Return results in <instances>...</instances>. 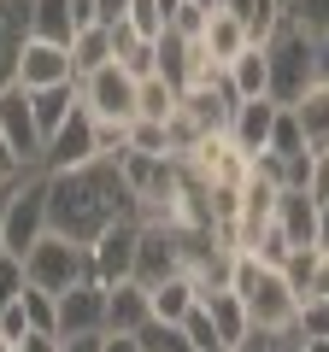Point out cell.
Masks as SVG:
<instances>
[{"label": "cell", "instance_id": "836d02e7", "mask_svg": "<svg viewBox=\"0 0 329 352\" xmlns=\"http://www.w3.org/2000/svg\"><path fill=\"white\" fill-rule=\"evenodd\" d=\"M30 288V270H24V258H12V252H0V305H12L18 294Z\"/></svg>", "mask_w": 329, "mask_h": 352}, {"label": "cell", "instance_id": "b9f144b4", "mask_svg": "<svg viewBox=\"0 0 329 352\" xmlns=\"http://www.w3.org/2000/svg\"><path fill=\"white\" fill-rule=\"evenodd\" d=\"M94 24H100V30L129 24V0H94Z\"/></svg>", "mask_w": 329, "mask_h": 352}, {"label": "cell", "instance_id": "4dcf8cb0", "mask_svg": "<svg viewBox=\"0 0 329 352\" xmlns=\"http://www.w3.org/2000/svg\"><path fill=\"white\" fill-rule=\"evenodd\" d=\"M129 153L171 159V129H164V124H147V118H136V124H129Z\"/></svg>", "mask_w": 329, "mask_h": 352}, {"label": "cell", "instance_id": "e0dca14e", "mask_svg": "<svg viewBox=\"0 0 329 352\" xmlns=\"http://www.w3.org/2000/svg\"><path fill=\"white\" fill-rule=\"evenodd\" d=\"M24 41H30V0H0V88L18 82Z\"/></svg>", "mask_w": 329, "mask_h": 352}, {"label": "cell", "instance_id": "74e56055", "mask_svg": "<svg viewBox=\"0 0 329 352\" xmlns=\"http://www.w3.org/2000/svg\"><path fill=\"white\" fill-rule=\"evenodd\" d=\"M312 258H317V247H300L288 264H282V276H288V288L300 294V300H306V282H312Z\"/></svg>", "mask_w": 329, "mask_h": 352}, {"label": "cell", "instance_id": "e575fe53", "mask_svg": "<svg viewBox=\"0 0 329 352\" xmlns=\"http://www.w3.org/2000/svg\"><path fill=\"white\" fill-rule=\"evenodd\" d=\"M306 194L329 206V147H312V170H306Z\"/></svg>", "mask_w": 329, "mask_h": 352}, {"label": "cell", "instance_id": "ee69618b", "mask_svg": "<svg viewBox=\"0 0 329 352\" xmlns=\"http://www.w3.org/2000/svg\"><path fill=\"white\" fill-rule=\"evenodd\" d=\"M18 352H59V335H24Z\"/></svg>", "mask_w": 329, "mask_h": 352}, {"label": "cell", "instance_id": "60d3db41", "mask_svg": "<svg viewBox=\"0 0 329 352\" xmlns=\"http://www.w3.org/2000/svg\"><path fill=\"white\" fill-rule=\"evenodd\" d=\"M18 176H30V164H24V159H18V153H12V141L0 135V188H12Z\"/></svg>", "mask_w": 329, "mask_h": 352}, {"label": "cell", "instance_id": "f1b7e54d", "mask_svg": "<svg viewBox=\"0 0 329 352\" xmlns=\"http://www.w3.org/2000/svg\"><path fill=\"white\" fill-rule=\"evenodd\" d=\"M18 300H24L30 335H59V300H53V294H41V288H24Z\"/></svg>", "mask_w": 329, "mask_h": 352}, {"label": "cell", "instance_id": "52a82bcc", "mask_svg": "<svg viewBox=\"0 0 329 352\" xmlns=\"http://www.w3.org/2000/svg\"><path fill=\"white\" fill-rule=\"evenodd\" d=\"M136 247H141V223H136V217L112 223V229L89 247V282H100V288L136 282Z\"/></svg>", "mask_w": 329, "mask_h": 352}, {"label": "cell", "instance_id": "cb8c5ba5", "mask_svg": "<svg viewBox=\"0 0 329 352\" xmlns=\"http://www.w3.org/2000/svg\"><path fill=\"white\" fill-rule=\"evenodd\" d=\"M83 106V94H76V82L65 88H41V94H30V112H36V129H41V147H47V135L65 124V118Z\"/></svg>", "mask_w": 329, "mask_h": 352}, {"label": "cell", "instance_id": "d590c367", "mask_svg": "<svg viewBox=\"0 0 329 352\" xmlns=\"http://www.w3.org/2000/svg\"><path fill=\"white\" fill-rule=\"evenodd\" d=\"M300 340H329V300L300 305Z\"/></svg>", "mask_w": 329, "mask_h": 352}, {"label": "cell", "instance_id": "484cf974", "mask_svg": "<svg viewBox=\"0 0 329 352\" xmlns=\"http://www.w3.org/2000/svg\"><path fill=\"white\" fill-rule=\"evenodd\" d=\"M182 106V94L164 76H147V82H136V118H147V124H171Z\"/></svg>", "mask_w": 329, "mask_h": 352}, {"label": "cell", "instance_id": "c3c4849f", "mask_svg": "<svg viewBox=\"0 0 329 352\" xmlns=\"http://www.w3.org/2000/svg\"><path fill=\"white\" fill-rule=\"evenodd\" d=\"M0 252H6V188H0Z\"/></svg>", "mask_w": 329, "mask_h": 352}, {"label": "cell", "instance_id": "3957f363", "mask_svg": "<svg viewBox=\"0 0 329 352\" xmlns=\"http://www.w3.org/2000/svg\"><path fill=\"white\" fill-rule=\"evenodd\" d=\"M265 65H270V100L277 106H300L306 88H317V41L282 18V30L265 41Z\"/></svg>", "mask_w": 329, "mask_h": 352}, {"label": "cell", "instance_id": "9a60e30c", "mask_svg": "<svg viewBox=\"0 0 329 352\" xmlns=\"http://www.w3.org/2000/svg\"><path fill=\"white\" fill-rule=\"evenodd\" d=\"M277 112H282L277 100H241L235 118H229V141H235L247 159H259V153L270 147V124H277Z\"/></svg>", "mask_w": 329, "mask_h": 352}, {"label": "cell", "instance_id": "2e32d148", "mask_svg": "<svg viewBox=\"0 0 329 352\" xmlns=\"http://www.w3.org/2000/svg\"><path fill=\"white\" fill-rule=\"evenodd\" d=\"M147 323H153V305H147V288L141 282L106 288V335H141Z\"/></svg>", "mask_w": 329, "mask_h": 352}, {"label": "cell", "instance_id": "f35d334b", "mask_svg": "<svg viewBox=\"0 0 329 352\" xmlns=\"http://www.w3.org/2000/svg\"><path fill=\"white\" fill-rule=\"evenodd\" d=\"M30 335V317H24V300H12V305H0V340H24Z\"/></svg>", "mask_w": 329, "mask_h": 352}, {"label": "cell", "instance_id": "ab89813d", "mask_svg": "<svg viewBox=\"0 0 329 352\" xmlns=\"http://www.w3.org/2000/svg\"><path fill=\"white\" fill-rule=\"evenodd\" d=\"M312 300H329V252L317 247V258H312V282H306V300L300 305H312Z\"/></svg>", "mask_w": 329, "mask_h": 352}, {"label": "cell", "instance_id": "1f68e13d", "mask_svg": "<svg viewBox=\"0 0 329 352\" xmlns=\"http://www.w3.org/2000/svg\"><path fill=\"white\" fill-rule=\"evenodd\" d=\"M136 340H141V352H194L189 335H182V323H147Z\"/></svg>", "mask_w": 329, "mask_h": 352}, {"label": "cell", "instance_id": "816d5d0a", "mask_svg": "<svg viewBox=\"0 0 329 352\" xmlns=\"http://www.w3.org/2000/svg\"><path fill=\"white\" fill-rule=\"evenodd\" d=\"M0 352H18V346H12V340H0Z\"/></svg>", "mask_w": 329, "mask_h": 352}, {"label": "cell", "instance_id": "7dc6e473", "mask_svg": "<svg viewBox=\"0 0 329 352\" xmlns=\"http://www.w3.org/2000/svg\"><path fill=\"white\" fill-rule=\"evenodd\" d=\"M317 82H329V36L317 41Z\"/></svg>", "mask_w": 329, "mask_h": 352}, {"label": "cell", "instance_id": "f907efd6", "mask_svg": "<svg viewBox=\"0 0 329 352\" xmlns=\"http://www.w3.org/2000/svg\"><path fill=\"white\" fill-rule=\"evenodd\" d=\"M323 252H329V206H323Z\"/></svg>", "mask_w": 329, "mask_h": 352}, {"label": "cell", "instance_id": "ffe728a7", "mask_svg": "<svg viewBox=\"0 0 329 352\" xmlns=\"http://www.w3.org/2000/svg\"><path fill=\"white\" fill-rule=\"evenodd\" d=\"M229 94L235 100H270V65H265V47H247L235 65L224 71Z\"/></svg>", "mask_w": 329, "mask_h": 352}, {"label": "cell", "instance_id": "ba28073f", "mask_svg": "<svg viewBox=\"0 0 329 352\" xmlns=\"http://www.w3.org/2000/svg\"><path fill=\"white\" fill-rule=\"evenodd\" d=\"M182 276V229L171 223H141V247H136V282L159 288V282Z\"/></svg>", "mask_w": 329, "mask_h": 352}, {"label": "cell", "instance_id": "8fae6325", "mask_svg": "<svg viewBox=\"0 0 329 352\" xmlns=\"http://www.w3.org/2000/svg\"><path fill=\"white\" fill-rule=\"evenodd\" d=\"M270 223H277V235L288 241L294 252H300V247H323V206H317L306 188H282Z\"/></svg>", "mask_w": 329, "mask_h": 352}, {"label": "cell", "instance_id": "44dd1931", "mask_svg": "<svg viewBox=\"0 0 329 352\" xmlns=\"http://www.w3.org/2000/svg\"><path fill=\"white\" fill-rule=\"evenodd\" d=\"M206 317H212V329H217V340H224V352H235L241 340L253 335V323H247V305L235 300V294H206Z\"/></svg>", "mask_w": 329, "mask_h": 352}, {"label": "cell", "instance_id": "ac0fdd59", "mask_svg": "<svg viewBox=\"0 0 329 352\" xmlns=\"http://www.w3.org/2000/svg\"><path fill=\"white\" fill-rule=\"evenodd\" d=\"M200 47H206V59H212V71H229V65H235L241 53L253 47V41H247V30H241L235 18L224 12V6H217V12L206 18V36H200Z\"/></svg>", "mask_w": 329, "mask_h": 352}, {"label": "cell", "instance_id": "d6a6232c", "mask_svg": "<svg viewBox=\"0 0 329 352\" xmlns=\"http://www.w3.org/2000/svg\"><path fill=\"white\" fill-rule=\"evenodd\" d=\"M206 18H212V12H206L200 0H182L177 12H171V36H182V41H200V36H206Z\"/></svg>", "mask_w": 329, "mask_h": 352}, {"label": "cell", "instance_id": "9c48e42d", "mask_svg": "<svg viewBox=\"0 0 329 352\" xmlns=\"http://www.w3.org/2000/svg\"><path fill=\"white\" fill-rule=\"evenodd\" d=\"M83 164H94V118L76 106V112L47 135V147H41V170L59 176V170H83Z\"/></svg>", "mask_w": 329, "mask_h": 352}, {"label": "cell", "instance_id": "f546056e", "mask_svg": "<svg viewBox=\"0 0 329 352\" xmlns=\"http://www.w3.org/2000/svg\"><path fill=\"white\" fill-rule=\"evenodd\" d=\"M288 24L300 30V36L323 41L329 36V0H288Z\"/></svg>", "mask_w": 329, "mask_h": 352}, {"label": "cell", "instance_id": "f6af8a7d", "mask_svg": "<svg viewBox=\"0 0 329 352\" xmlns=\"http://www.w3.org/2000/svg\"><path fill=\"white\" fill-rule=\"evenodd\" d=\"M71 18H76V30H89L94 24V0H71Z\"/></svg>", "mask_w": 329, "mask_h": 352}, {"label": "cell", "instance_id": "7c38bea8", "mask_svg": "<svg viewBox=\"0 0 329 352\" xmlns=\"http://www.w3.org/2000/svg\"><path fill=\"white\" fill-rule=\"evenodd\" d=\"M76 82L71 71V47H53V41H24V53H18V88L24 94H41V88H65Z\"/></svg>", "mask_w": 329, "mask_h": 352}, {"label": "cell", "instance_id": "5b68a950", "mask_svg": "<svg viewBox=\"0 0 329 352\" xmlns=\"http://www.w3.org/2000/svg\"><path fill=\"white\" fill-rule=\"evenodd\" d=\"M30 288L41 294H71L76 282H89V247H71L65 235H41V247L24 258Z\"/></svg>", "mask_w": 329, "mask_h": 352}, {"label": "cell", "instance_id": "4316f807", "mask_svg": "<svg viewBox=\"0 0 329 352\" xmlns=\"http://www.w3.org/2000/svg\"><path fill=\"white\" fill-rule=\"evenodd\" d=\"M294 118H300V129H306V147H329V82L306 88L300 106H294Z\"/></svg>", "mask_w": 329, "mask_h": 352}, {"label": "cell", "instance_id": "277c9868", "mask_svg": "<svg viewBox=\"0 0 329 352\" xmlns=\"http://www.w3.org/2000/svg\"><path fill=\"white\" fill-rule=\"evenodd\" d=\"M41 235H47V176L30 170L6 188V252L30 258L41 247Z\"/></svg>", "mask_w": 329, "mask_h": 352}, {"label": "cell", "instance_id": "d4e9b609", "mask_svg": "<svg viewBox=\"0 0 329 352\" xmlns=\"http://www.w3.org/2000/svg\"><path fill=\"white\" fill-rule=\"evenodd\" d=\"M106 65H112V30H100V24L76 30V36H71V71H76V82L94 76V71H106Z\"/></svg>", "mask_w": 329, "mask_h": 352}, {"label": "cell", "instance_id": "7bdbcfd3", "mask_svg": "<svg viewBox=\"0 0 329 352\" xmlns=\"http://www.w3.org/2000/svg\"><path fill=\"white\" fill-rule=\"evenodd\" d=\"M59 352H106V335H59Z\"/></svg>", "mask_w": 329, "mask_h": 352}, {"label": "cell", "instance_id": "603a6c76", "mask_svg": "<svg viewBox=\"0 0 329 352\" xmlns=\"http://www.w3.org/2000/svg\"><path fill=\"white\" fill-rule=\"evenodd\" d=\"M147 305H153V323H182V317L200 305V288L189 276H171L159 288H147Z\"/></svg>", "mask_w": 329, "mask_h": 352}, {"label": "cell", "instance_id": "30bf717a", "mask_svg": "<svg viewBox=\"0 0 329 352\" xmlns=\"http://www.w3.org/2000/svg\"><path fill=\"white\" fill-rule=\"evenodd\" d=\"M153 47H159V76L177 88V94H189V88H206V82L217 76L200 41H182V36H171V30H164Z\"/></svg>", "mask_w": 329, "mask_h": 352}, {"label": "cell", "instance_id": "d6986e66", "mask_svg": "<svg viewBox=\"0 0 329 352\" xmlns=\"http://www.w3.org/2000/svg\"><path fill=\"white\" fill-rule=\"evenodd\" d=\"M224 12L235 18L241 30H247V41H253V47H265V41L282 30L288 6H282V0H224Z\"/></svg>", "mask_w": 329, "mask_h": 352}, {"label": "cell", "instance_id": "8992f818", "mask_svg": "<svg viewBox=\"0 0 329 352\" xmlns=\"http://www.w3.org/2000/svg\"><path fill=\"white\" fill-rule=\"evenodd\" d=\"M76 94H83V112H89L94 124H136V76L118 71V65L83 76Z\"/></svg>", "mask_w": 329, "mask_h": 352}, {"label": "cell", "instance_id": "7402d4cb", "mask_svg": "<svg viewBox=\"0 0 329 352\" xmlns=\"http://www.w3.org/2000/svg\"><path fill=\"white\" fill-rule=\"evenodd\" d=\"M30 36L53 41V47H71V36H76L71 0H30Z\"/></svg>", "mask_w": 329, "mask_h": 352}, {"label": "cell", "instance_id": "4fadbf2b", "mask_svg": "<svg viewBox=\"0 0 329 352\" xmlns=\"http://www.w3.org/2000/svg\"><path fill=\"white\" fill-rule=\"evenodd\" d=\"M0 135L12 141V153L30 170H41V129H36V112H30V94L18 82L0 88Z\"/></svg>", "mask_w": 329, "mask_h": 352}, {"label": "cell", "instance_id": "5bb4252c", "mask_svg": "<svg viewBox=\"0 0 329 352\" xmlns=\"http://www.w3.org/2000/svg\"><path fill=\"white\" fill-rule=\"evenodd\" d=\"M59 300V335H106V288L100 282H76Z\"/></svg>", "mask_w": 329, "mask_h": 352}, {"label": "cell", "instance_id": "681fc988", "mask_svg": "<svg viewBox=\"0 0 329 352\" xmlns=\"http://www.w3.org/2000/svg\"><path fill=\"white\" fill-rule=\"evenodd\" d=\"M300 352H329V340H300Z\"/></svg>", "mask_w": 329, "mask_h": 352}, {"label": "cell", "instance_id": "bcb514c9", "mask_svg": "<svg viewBox=\"0 0 329 352\" xmlns=\"http://www.w3.org/2000/svg\"><path fill=\"white\" fill-rule=\"evenodd\" d=\"M106 352H141L136 335H106Z\"/></svg>", "mask_w": 329, "mask_h": 352}, {"label": "cell", "instance_id": "7a4b0ae2", "mask_svg": "<svg viewBox=\"0 0 329 352\" xmlns=\"http://www.w3.org/2000/svg\"><path fill=\"white\" fill-rule=\"evenodd\" d=\"M229 294L247 305V323L253 329H265V335H300V294L288 288L282 270H270V264L241 252L235 276H229Z\"/></svg>", "mask_w": 329, "mask_h": 352}, {"label": "cell", "instance_id": "f5cc1de1", "mask_svg": "<svg viewBox=\"0 0 329 352\" xmlns=\"http://www.w3.org/2000/svg\"><path fill=\"white\" fill-rule=\"evenodd\" d=\"M282 6H288V0H282Z\"/></svg>", "mask_w": 329, "mask_h": 352}, {"label": "cell", "instance_id": "83f0119b", "mask_svg": "<svg viewBox=\"0 0 329 352\" xmlns=\"http://www.w3.org/2000/svg\"><path fill=\"white\" fill-rule=\"evenodd\" d=\"M265 153H277V159H306V129H300V118H294V106H282L277 112V124H270V147Z\"/></svg>", "mask_w": 329, "mask_h": 352}, {"label": "cell", "instance_id": "6da1fadb", "mask_svg": "<svg viewBox=\"0 0 329 352\" xmlns=\"http://www.w3.org/2000/svg\"><path fill=\"white\" fill-rule=\"evenodd\" d=\"M47 176V170H41ZM136 217V194H129L124 170L106 159L83 164V170L47 176V235H65L71 247H94L112 223Z\"/></svg>", "mask_w": 329, "mask_h": 352}, {"label": "cell", "instance_id": "8d00e7d4", "mask_svg": "<svg viewBox=\"0 0 329 352\" xmlns=\"http://www.w3.org/2000/svg\"><path fill=\"white\" fill-rule=\"evenodd\" d=\"M235 352H300V335H265V329H253Z\"/></svg>", "mask_w": 329, "mask_h": 352}]
</instances>
